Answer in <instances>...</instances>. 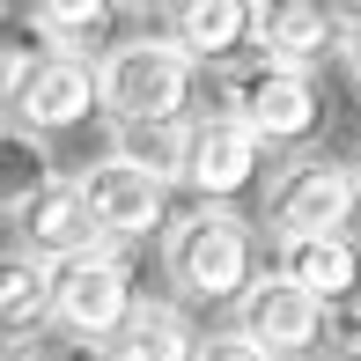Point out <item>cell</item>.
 Segmentation results:
<instances>
[{
	"label": "cell",
	"instance_id": "1",
	"mask_svg": "<svg viewBox=\"0 0 361 361\" xmlns=\"http://www.w3.org/2000/svg\"><path fill=\"white\" fill-rule=\"evenodd\" d=\"M96 104L111 111V126H185L192 59L170 37H126L96 67Z\"/></svg>",
	"mask_w": 361,
	"mask_h": 361
},
{
	"label": "cell",
	"instance_id": "2",
	"mask_svg": "<svg viewBox=\"0 0 361 361\" xmlns=\"http://www.w3.org/2000/svg\"><path fill=\"white\" fill-rule=\"evenodd\" d=\"M251 266H258V243L243 228V214H228V207H200L170 228V281L192 302H236L258 281Z\"/></svg>",
	"mask_w": 361,
	"mask_h": 361
},
{
	"label": "cell",
	"instance_id": "3",
	"mask_svg": "<svg viewBox=\"0 0 361 361\" xmlns=\"http://www.w3.org/2000/svg\"><path fill=\"white\" fill-rule=\"evenodd\" d=\"M44 281H52V324L74 339H111L118 317L133 310V266L118 251H104V243L44 266Z\"/></svg>",
	"mask_w": 361,
	"mask_h": 361
},
{
	"label": "cell",
	"instance_id": "4",
	"mask_svg": "<svg viewBox=\"0 0 361 361\" xmlns=\"http://www.w3.org/2000/svg\"><path fill=\"white\" fill-rule=\"evenodd\" d=\"M228 118L243 126L258 147H295V140H310L317 133V118H324V104H317V81L310 74H288V67H251L228 89Z\"/></svg>",
	"mask_w": 361,
	"mask_h": 361
},
{
	"label": "cell",
	"instance_id": "5",
	"mask_svg": "<svg viewBox=\"0 0 361 361\" xmlns=\"http://www.w3.org/2000/svg\"><path fill=\"white\" fill-rule=\"evenodd\" d=\"M74 192H81V207H89L96 243L104 236H155V228L170 221V185L133 170V162H118V155L89 162V170L74 177Z\"/></svg>",
	"mask_w": 361,
	"mask_h": 361
},
{
	"label": "cell",
	"instance_id": "6",
	"mask_svg": "<svg viewBox=\"0 0 361 361\" xmlns=\"http://www.w3.org/2000/svg\"><path fill=\"white\" fill-rule=\"evenodd\" d=\"M266 221L281 228V236H347V221H354V170L332 162V155L295 162L281 185H273Z\"/></svg>",
	"mask_w": 361,
	"mask_h": 361
},
{
	"label": "cell",
	"instance_id": "7",
	"mask_svg": "<svg viewBox=\"0 0 361 361\" xmlns=\"http://www.w3.org/2000/svg\"><path fill=\"white\" fill-rule=\"evenodd\" d=\"M236 339H243V347H258L266 361L310 354V347L324 339V302H310V295L288 288L281 273H258V281L236 295Z\"/></svg>",
	"mask_w": 361,
	"mask_h": 361
},
{
	"label": "cell",
	"instance_id": "8",
	"mask_svg": "<svg viewBox=\"0 0 361 361\" xmlns=\"http://www.w3.org/2000/svg\"><path fill=\"white\" fill-rule=\"evenodd\" d=\"M258 155H266V147L243 133L228 111H207V118L185 126V162H177V177H185L207 207H221V200H236V192L258 177Z\"/></svg>",
	"mask_w": 361,
	"mask_h": 361
},
{
	"label": "cell",
	"instance_id": "9",
	"mask_svg": "<svg viewBox=\"0 0 361 361\" xmlns=\"http://www.w3.org/2000/svg\"><path fill=\"white\" fill-rule=\"evenodd\" d=\"M96 111V67L74 52H44L37 67H30L23 96H15V118H23V133H67V126H81Z\"/></svg>",
	"mask_w": 361,
	"mask_h": 361
},
{
	"label": "cell",
	"instance_id": "10",
	"mask_svg": "<svg viewBox=\"0 0 361 361\" xmlns=\"http://www.w3.org/2000/svg\"><path fill=\"white\" fill-rule=\"evenodd\" d=\"M339 37V15L317 8V0H266L251 8V44L266 52V67H288V74H310Z\"/></svg>",
	"mask_w": 361,
	"mask_h": 361
},
{
	"label": "cell",
	"instance_id": "11",
	"mask_svg": "<svg viewBox=\"0 0 361 361\" xmlns=\"http://www.w3.org/2000/svg\"><path fill=\"white\" fill-rule=\"evenodd\" d=\"M15 228H23V251L37 258V266H59V258H74V251H89V243H96L74 177H44V185L15 207Z\"/></svg>",
	"mask_w": 361,
	"mask_h": 361
},
{
	"label": "cell",
	"instance_id": "12",
	"mask_svg": "<svg viewBox=\"0 0 361 361\" xmlns=\"http://www.w3.org/2000/svg\"><path fill=\"white\" fill-rule=\"evenodd\" d=\"M273 273H281L288 288H302L310 302H347L361 288V251L354 236H281V258H273Z\"/></svg>",
	"mask_w": 361,
	"mask_h": 361
},
{
	"label": "cell",
	"instance_id": "13",
	"mask_svg": "<svg viewBox=\"0 0 361 361\" xmlns=\"http://www.w3.org/2000/svg\"><path fill=\"white\" fill-rule=\"evenodd\" d=\"M200 332L185 324V310L170 302H133L118 317V332L96 339V361H192Z\"/></svg>",
	"mask_w": 361,
	"mask_h": 361
},
{
	"label": "cell",
	"instance_id": "14",
	"mask_svg": "<svg viewBox=\"0 0 361 361\" xmlns=\"http://www.w3.org/2000/svg\"><path fill=\"white\" fill-rule=\"evenodd\" d=\"M170 44L192 67H200V59L214 67V59L251 44V8H243V0H185V8L170 15Z\"/></svg>",
	"mask_w": 361,
	"mask_h": 361
},
{
	"label": "cell",
	"instance_id": "15",
	"mask_svg": "<svg viewBox=\"0 0 361 361\" xmlns=\"http://www.w3.org/2000/svg\"><path fill=\"white\" fill-rule=\"evenodd\" d=\"M52 324V281L30 251H0V347H23Z\"/></svg>",
	"mask_w": 361,
	"mask_h": 361
},
{
	"label": "cell",
	"instance_id": "16",
	"mask_svg": "<svg viewBox=\"0 0 361 361\" xmlns=\"http://www.w3.org/2000/svg\"><path fill=\"white\" fill-rule=\"evenodd\" d=\"M104 30H111L104 0H37V8H30V37L52 44V52H74V37H104Z\"/></svg>",
	"mask_w": 361,
	"mask_h": 361
},
{
	"label": "cell",
	"instance_id": "17",
	"mask_svg": "<svg viewBox=\"0 0 361 361\" xmlns=\"http://www.w3.org/2000/svg\"><path fill=\"white\" fill-rule=\"evenodd\" d=\"M111 155H118V162H133V170H147V177H162V185H170V177H177V162H185V126H118V140H111Z\"/></svg>",
	"mask_w": 361,
	"mask_h": 361
},
{
	"label": "cell",
	"instance_id": "18",
	"mask_svg": "<svg viewBox=\"0 0 361 361\" xmlns=\"http://www.w3.org/2000/svg\"><path fill=\"white\" fill-rule=\"evenodd\" d=\"M44 177H52V170H44V147L37 140H30V133H0V207H8V214L44 185Z\"/></svg>",
	"mask_w": 361,
	"mask_h": 361
},
{
	"label": "cell",
	"instance_id": "19",
	"mask_svg": "<svg viewBox=\"0 0 361 361\" xmlns=\"http://www.w3.org/2000/svg\"><path fill=\"white\" fill-rule=\"evenodd\" d=\"M37 44H23V37H0V118L15 111V96H23V81H30V67H37Z\"/></svg>",
	"mask_w": 361,
	"mask_h": 361
},
{
	"label": "cell",
	"instance_id": "20",
	"mask_svg": "<svg viewBox=\"0 0 361 361\" xmlns=\"http://www.w3.org/2000/svg\"><path fill=\"white\" fill-rule=\"evenodd\" d=\"M192 361H266V354L243 347L236 332H221V339H200V347H192Z\"/></svg>",
	"mask_w": 361,
	"mask_h": 361
},
{
	"label": "cell",
	"instance_id": "21",
	"mask_svg": "<svg viewBox=\"0 0 361 361\" xmlns=\"http://www.w3.org/2000/svg\"><path fill=\"white\" fill-rule=\"evenodd\" d=\"M339 59H347V74L361 81V8H354V15H339Z\"/></svg>",
	"mask_w": 361,
	"mask_h": 361
},
{
	"label": "cell",
	"instance_id": "22",
	"mask_svg": "<svg viewBox=\"0 0 361 361\" xmlns=\"http://www.w3.org/2000/svg\"><path fill=\"white\" fill-rule=\"evenodd\" d=\"M0 361H37V354H23V347H8V354H0Z\"/></svg>",
	"mask_w": 361,
	"mask_h": 361
},
{
	"label": "cell",
	"instance_id": "23",
	"mask_svg": "<svg viewBox=\"0 0 361 361\" xmlns=\"http://www.w3.org/2000/svg\"><path fill=\"white\" fill-rule=\"evenodd\" d=\"M339 361H361V339H347V354H339Z\"/></svg>",
	"mask_w": 361,
	"mask_h": 361
},
{
	"label": "cell",
	"instance_id": "24",
	"mask_svg": "<svg viewBox=\"0 0 361 361\" xmlns=\"http://www.w3.org/2000/svg\"><path fill=\"white\" fill-rule=\"evenodd\" d=\"M354 214H361V177H354Z\"/></svg>",
	"mask_w": 361,
	"mask_h": 361
}]
</instances>
